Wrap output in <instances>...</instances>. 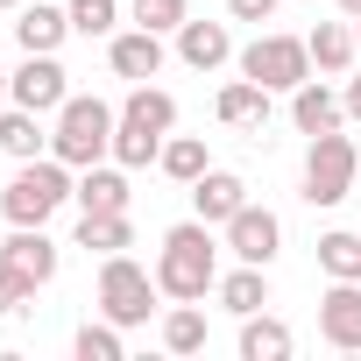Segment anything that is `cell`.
I'll return each instance as SVG.
<instances>
[{
    "label": "cell",
    "instance_id": "6da1fadb",
    "mask_svg": "<svg viewBox=\"0 0 361 361\" xmlns=\"http://www.w3.org/2000/svg\"><path fill=\"white\" fill-rule=\"evenodd\" d=\"M220 283V241L206 220H185L163 234V255H156V290L177 298V305H199L206 290Z\"/></svg>",
    "mask_w": 361,
    "mask_h": 361
},
{
    "label": "cell",
    "instance_id": "7a4b0ae2",
    "mask_svg": "<svg viewBox=\"0 0 361 361\" xmlns=\"http://www.w3.org/2000/svg\"><path fill=\"white\" fill-rule=\"evenodd\" d=\"M50 121H57V128H50V156H57V163L92 170V163H106V156H114V128H121V114H114L99 92H92V99H85V92H71Z\"/></svg>",
    "mask_w": 361,
    "mask_h": 361
},
{
    "label": "cell",
    "instance_id": "3957f363",
    "mask_svg": "<svg viewBox=\"0 0 361 361\" xmlns=\"http://www.w3.org/2000/svg\"><path fill=\"white\" fill-rule=\"evenodd\" d=\"M71 192H78V185H71V163L36 156V163H22V170L8 177V192H0V220H8V227H50V213H57Z\"/></svg>",
    "mask_w": 361,
    "mask_h": 361
},
{
    "label": "cell",
    "instance_id": "277c9868",
    "mask_svg": "<svg viewBox=\"0 0 361 361\" xmlns=\"http://www.w3.org/2000/svg\"><path fill=\"white\" fill-rule=\"evenodd\" d=\"M156 269H142L128 248L121 255H99V319H114V326H149V312H156Z\"/></svg>",
    "mask_w": 361,
    "mask_h": 361
},
{
    "label": "cell",
    "instance_id": "5b68a950",
    "mask_svg": "<svg viewBox=\"0 0 361 361\" xmlns=\"http://www.w3.org/2000/svg\"><path fill=\"white\" fill-rule=\"evenodd\" d=\"M354 185H361V149L340 128L333 135H312V149H305V199L312 206H340Z\"/></svg>",
    "mask_w": 361,
    "mask_h": 361
},
{
    "label": "cell",
    "instance_id": "8992f818",
    "mask_svg": "<svg viewBox=\"0 0 361 361\" xmlns=\"http://www.w3.org/2000/svg\"><path fill=\"white\" fill-rule=\"evenodd\" d=\"M241 78H255V85H269V92H298L305 78H312V50H305V36H255L248 50H241Z\"/></svg>",
    "mask_w": 361,
    "mask_h": 361
},
{
    "label": "cell",
    "instance_id": "52a82bcc",
    "mask_svg": "<svg viewBox=\"0 0 361 361\" xmlns=\"http://www.w3.org/2000/svg\"><path fill=\"white\" fill-rule=\"evenodd\" d=\"M8 99L29 106V114H57V106L71 99V71H64L57 57H36V50H29V64L8 71Z\"/></svg>",
    "mask_w": 361,
    "mask_h": 361
},
{
    "label": "cell",
    "instance_id": "ba28073f",
    "mask_svg": "<svg viewBox=\"0 0 361 361\" xmlns=\"http://www.w3.org/2000/svg\"><path fill=\"white\" fill-rule=\"evenodd\" d=\"M227 248H234V262H262V269H269V262H276V248H283V220H276L269 206H255V199H248V206L227 220Z\"/></svg>",
    "mask_w": 361,
    "mask_h": 361
},
{
    "label": "cell",
    "instance_id": "9c48e42d",
    "mask_svg": "<svg viewBox=\"0 0 361 361\" xmlns=\"http://www.w3.org/2000/svg\"><path fill=\"white\" fill-rule=\"evenodd\" d=\"M106 64H114V78L149 85V78L163 71V36H156V29H114V36H106Z\"/></svg>",
    "mask_w": 361,
    "mask_h": 361
},
{
    "label": "cell",
    "instance_id": "30bf717a",
    "mask_svg": "<svg viewBox=\"0 0 361 361\" xmlns=\"http://www.w3.org/2000/svg\"><path fill=\"white\" fill-rule=\"evenodd\" d=\"M319 333L340 354H361V283H333L319 298Z\"/></svg>",
    "mask_w": 361,
    "mask_h": 361
},
{
    "label": "cell",
    "instance_id": "8fae6325",
    "mask_svg": "<svg viewBox=\"0 0 361 361\" xmlns=\"http://www.w3.org/2000/svg\"><path fill=\"white\" fill-rule=\"evenodd\" d=\"M290 121H298V135H333V128H347V99H340L333 85L305 78V85L290 92Z\"/></svg>",
    "mask_w": 361,
    "mask_h": 361
},
{
    "label": "cell",
    "instance_id": "7c38bea8",
    "mask_svg": "<svg viewBox=\"0 0 361 361\" xmlns=\"http://www.w3.org/2000/svg\"><path fill=\"white\" fill-rule=\"evenodd\" d=\"M241 206H248V185H241L234 170H206L199 185H192V213H199L206 227H227Z\"/></svg>",
    "mask_w": 361,
    "mask_h": 361
},
{
    "label": "cell",
    "instance_id": "4fadbf2b",
    "mask_svg": "<svg viewBox=\"0 0 361 361\" xmlns=\"http://www.w3.org/2000/svg\"><path fill=\"white\" fill-rule=\"evenodd\" d=\"M177 57H185L192 71H220V64L234 57V29H227V22H192V15H185V29H177Z\"/></svg>",
    "mask_w": 361,
    "mask_h": 361
},
{
    "label": "cell",
    "instance_id": "5bb4252c",
    "mask_svg": "<svg viewBox=\"0 0 361 361\" xmlns=\"http://www.w3.org/2000/svg\"><path fill=\"white\" fill-rule=\"evenodd\" d=\"M0 262H15V269H22L29 283H50L64 255H57V241H50L43 227H15L8 241H0Z\"/></svg>",
    "mask_w": 361,
    "mask_h": 361
},
{
    "label": "cell",
    "instance_id": "9a60e30c",
    "mask_svg": "<svg viewBox=\"0 0 361 361\" xmlns=\"http://www.w3.org/2000/svg\"><path fill=\"white\" fill-rule=\"evenodd\" d=\"M64 36H71V8H50V0L22 8V22H15V43H22V50H36V57H57V50H64Z\"/></svg>",
    "mask_w": 361,
    "mask_h": 361
},
{
    "label": "cell",
    "instance_id": "2e32d148",
    "mask_svg": "<svg viewBox=\"0 0 361 361\" xmlns=\"http://www.w3.org/2000/svg\"><path fill=\"white\" fill-rule=\"evenodd\" d=\"M71 199H78V213H128L135 192H128V170H121V163H92V170L78 177Z\"/></svg>",
    "mask_w": 361,
    "mask_h": 361
},
{
    "label": "cell",
    "instance_id": "e0dca14e",
    "mask_svg": "<svg viewBox=\"0 0 361 361\" xmlns=\"http://www.w3.org/2000/svg\"><path fill=\"white\" fill-rule=\"evenodd\" d=\"M213 114L227 121V128H269V85H255V78H234V85H220V99H213Z\"/></svg>",
    "mask_w": 361,
    "mask_h": 361
},
{
    "label": "cell",
    "instance_id": "ac0fdd59",
    "mask_svg": "<svg viewBox=\"0 0 361 361\" xmlns=\"http://www.w3.org/2000/svg\"><path fill=\"white\" fill-rule=\"evenodd\" d=\"M0 149H8L15 163H36V156H50V135H43V114H29V106H0Z\"/></svg>",
    "mask_w": 361,
    "mask_h": 361
},
{
    "label": "cell",
    "instance_id": "d6986e66",
    "mask_svg": "<svg viewBox=\"0 0 361 361\" xmlns=\"http://www.w3.org/2000/svg\"><path fill=\"white\" fill-rule=\"evenodd\" d=\"M305 50H312V71H326V78H340V71L361 57V43H354V22H319V29L305 36Z\"/></svg>",
    "mask_w": 361,
    "mask_h": 361
},
{
    "label": "cell",
    "instance_id": "ffe728a7",
    "mask_svg": "<svg viewBox=\"0 0 361 361\" xmlns=\"http://www.w3.org/2000/svg\"><path fill=\"white\" fill-rule=\"evenodd\" d=\"M213 298H220V312H234V319L262 312V305H269V276H262V262H241V269H227V276L213 283Z\"/></svg>",
    "mask_w": 361,
    "mask_h": 361
},
{
    "label": "cell",
    "instance_id": "44dd1931",
    "mask_svg": "<svg viewBox=\"0 0 361 361\" xmlns=\"http://www.w3.org/2000/svg\"><path fill=\"white\" fill-rule=\"evenodd\" d=\"M298 340H290V326L276 319V312H248L241 319V361H283Z\"/></svg>",
    "mask_w": 361,
    "mask_h": 361
},
{
    "label": "cell",
    "instance_id": "7402d4cb",
    "mask_svg": "<svg viewBox=\"0 0 361 361\" xmlns=\"http://www.w3.org/2000/svg\"><path fill=\"white\" fill-rule=\"evenodd\" d=\"M156 170H163V177H177V185H199V177L213 170V156H206V135H163V156H156Z\"/></svg>",
    "mask_w": 361,
    "mask_h": 361
},
{
    "label": "cell",
    "instance_id": "603a6c76",
    "mask_svg": "<svg viewBox=\"0 0 361 361\" xmlns=\"http://www.w3.org/2000/svg\"><path fill=\"white\" fill-rule=\"evenodd\" d=\"M78 248L85 255H121V248H135V220L128 213H78Z\"/></svg>",
    "mask_w": 361,
    "mask_h": 361
},
{
    "label": "cell",
    "instance_id": "cb8c5ba5",
    "mask_svg": "<svg viewBox=\"0 0 361 361\" xmlns=\"http://www.w3.org/2000/svg\"><path fill=\"white\" fill-rule=\"evenodd\" d=\"M121 121H135V128H149V135H170V128H177V99H170L163 85H135V92L121 99Z\"/></svg>",
    "mask_w": 361,
    "mask_h": 361
},
{
    "label": "cell",
    "instance_id": "d4e9b609",
    "mask_svg": "<svg viewBox=\"0 0 361 361\" xmlns=\"http://www.w3.org/2000/svg\"><path fill=\"white\" fill-rule=\"evenodd\" d=\"M319 269L333 283H361V234H347V227L319 234Z\"/></svg>",
    "mask_w": 361,
    "mask_h": 361
},
{
    "label": "cell",
    "instance_id": "484cf974",
    "mask_svg": "<svg viewBox=\"0 0 361 361\" xmlns=\"http://www.w3.org/2000/svg\"><path fill=\"white\" fill-rule=\"evenodd\" d=\"M121 333H128V326H114V319H85V326L71 333V354H78V361H121V354H128Z\"/></svg>",
    "mask_w": 361,
    "mask_h": 361
},
{
    "label": "cell",
    "instance_id": "4316f807",
    "mask_svg": "<svg viewBox=\"0 0 361 361\" xmlns=\"http://www.w3.org/2000/svg\"><path fill=\"white\" fill-rule=\"evenodd\" d=\"M163 347L170 354H199L206 347V312L199 305H170L163 312Z\"/></svg>",
    "mask_w": 361,
    "mask_h": 361
},
{
    "label": "cell",
    "instance_id": "83f0119b",
    "mask_svg": "<svg viewBox=\"0 0 361 361\" xmlns=\"http://www.w3.org/2000/svg\"><path fill=\"white\" fill-rule=\"evenodd\" d=\"M192 15V0H128V22L135 29H156V36H177Z\"/></svg>",
    "mask_w": 361,
    "mask_h": 361
},
{
    "label": "cell",
    "instance_id": "f1b7e54d",
    "mask_svg": "<svg viewBox=\"0 0 361 361\" xmlns=\"http://www.w3.org/2000/svg\"><path fill=\"white\" fill-rule=\"evenodd\" d=\"M156 156H163V135H149V128H135V121L114 128V163H121V170H142V163H156Z\"/></svg>",
    "mask_w": 361,
    "mask_h": 361
},
{
    "label": "cell",
    "instance_id": "f546056e",
    "mask_svg": "<svg viewBox=\"0 0 361 361\" xmlns=\"http://www.w3.org/2000/svg\"><path fill=\"white\" fill-rule=\"evenodd\" d=\"M121 29V0H71V36H114Z\"/></svg>",
    "mask_w": 361,
    "mask_h": 361
},
{
    "label": "cell",
    "instance_id": "4dcf8cb0",
    "mask_svg": "<svg viewBox=\"0 0 361 361\" xmlns=\"http://www.w3.org/2000/svg\"><path fill=\"white\" fill-rule=\"evenodd\" d=\"M36 290H43V283H29V276H22L15 262H0V319H22Z\"/></svg>",
    "mask_w": 361,
    "mask_h": 361
},
{
    "label": "cell",
    "instance_id": "1f68e13d",
    "mask_svg": "<svg viewBox=\"0 0 361 361\" xmlns=\"http://www.w3.org/2000/svg\"><path fill=\"white\" fill-rule=\"evenodd\" d=\"M276 8H283V0H227V15H234V22H269Z\"/></svg>",
    "mask_w": 361,
    "mask_h": 361
},
{
    "label": "cell",
    "instance_id": "d6a6232c",
    "mask_svg": "<svg viewBox=\"0 0 361 361\" xmlns=\"http://www.w3.org/2000/svg\"><path fill=\"white\" fill-rule=\"evenodd\" d=\"M340 99H347V121H361V78H347V92H340Z\"/></svg>",
    "mask_w": 361,
    "mask_h": 361
},
{
    "label": "cell",
    "instance_id": "836d02e7",
    "mask_svg": "<svg viewBox=\"0 0 361 361\" xmlns=\"http://www.w3.org/2000/svg\"><path fill=\"white\" fill-rule=\"evenodd\" d=\"M340 8H347V22H354V15H361V0H340Z\"/></svg>",
    "mask_w": 361,
    "mask_h": 361
},
{
    "label": "cell",
    "instance_id": "e575fe53",
    "mask_svg": "<svg viewBox=\"0 0 361 361\" xmlns=\"http://www.w3.org/2000/svg\"><path fill=\"white\" fill-rule=\"evenodd\" d=\"M0 106H8V71H0Z\"/></svg>",
    "mask_w": 361,
    "mask_h": 361
},
{
    "label": "cell",
    "instance_id": "d590c367",
    "mask_svg": "<svg viewBox=\"0 0 361 361\" xmlns=\"http://www.w3.org/2000/svg\"><path fill=\"white\" fill-rule=\"evenodd\" d=\"M8 8H22V0H0V15H8Z\"/></svg>",
    "mask_w": 361,
    "mask_h": 361
},
{
    "label": "cell",
    "instance_id": "8d00e7d4",
    "mask_svg": "<svg viewBox=\"0 0 361 361\" xmlns=\"http://www.w3.org/2000/svg\"><path fill=\"white\" fill-rule=\"evenodd\" d=\"M354 43H361V15H354Z\"/></svg>",
    "mask_w": 361,
    "mask_h": 361
}]
</instances>
